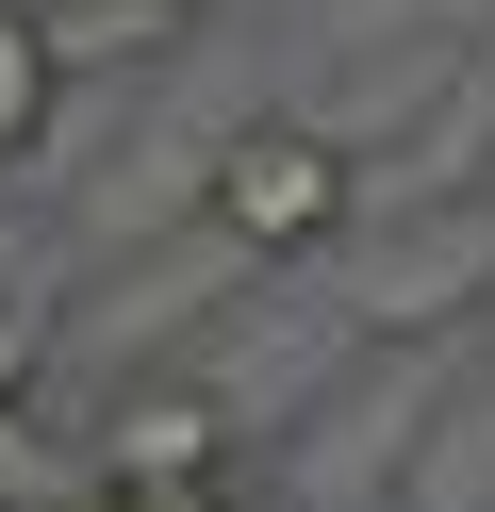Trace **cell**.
I'll use <instances>...</instances> for the list:
<instances>
[{
  "mask_svg": "<svg viewBox=\"0 0 495 512\" xmlns=\"http://www.w3.org/2000/svg\"><path fill=\"white\" fill-rule=\"evenodd\" d=\"M347 215H363L347 133H314V116H248V133H215V232L248 248V265H297V248H330Z\"/></svg>",
  "mask_w": 495,
  "mask_h": 512,
  "instance_id": "cell-1",
  "label": "cell"
},
{
  "mask_svg": "<svg viewBox=\"0 0 495 512\" xmlns=\"http://www.w3.org/2000/svg\"><path fill=\"white\" fill-rule=\"evenodd\" d=\"M83 479L99 496H231V479H248V413H231L215 380H132V397L99 413Z\"/></svg>",
  "mask_w": 495,
  "mask_h": 512,
  "instance_id": "cell-2",
  "label": "cell"
},
{
  "mask_svg": "<svg viewBox=\"0 0 495 512\" xmlns=\"http://www.w3.org/2000/svg\"><path fill=\"white\" fill-rule=\"evenodd\" d=\"M50 34V67H132V50L182 34V0H66V17H33Z\"/></svg>",
  "mask_w": 495,
  "mask_h": 512,
  "instance_id": "cell-3",
  "label": "cell"
},
{
  "mask_svg": "<svg viewBox=\"0 0 495 512\" xmlns=\"http://www.w3.org/2000/svg\"><path fill=\"white\" fill-rule=\"evenodd\" d=\"M50 100H66L50 34H33V17H0V166H33V149H50Z\"/></svg>",
  "mask_w": 495,
  "mask_h": 512,
  "instance_id": "cell-4",
  "label": "cell"
},
{
  "mask_svg": "<svg viewBox=\"0 0 495 512\" xmlns=\"http://www.w3.org/2000/svg\"><path fill=\"white\" fill-rule=\"evenodd\" d=\"M33 512H231V496H99L83 479V496H33Z\"/></svg>",
  "mask_w": 495,
  "mask_h": 512,
  "instance_id": "cell-5",
  "label": "cell"
},
{
  "mask_svg": "<svg viewBox=\"0 0 495 512\" xmlns=\"http://www.w3.org/2000/svg\"><path fill=\"white\" fill-rule=\"evenodd\" d=\"M0 17H66V0H0Z\"/></svg>",
  "mask_w": 495,
  "mask_h": 512,
  "instance_id": "cell-6",
  "label": "cell"
}]
</instances>
